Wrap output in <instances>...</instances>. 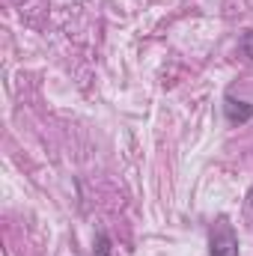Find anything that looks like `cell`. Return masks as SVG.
<instances>
[{"label": "cell", "instance_id": "obj_2", "mask_svg": "<svg viewBox=\"0 0 253 256\" xmlns=\"http://www.w3.org/2000/svg\"><path fill=\"white\" fill-rule=\"evenodd\" d=\"M224 114H226V120H230L232 126H244V122L253 120V104L236 98V96H226V98H224Z\"/></svg>", "mask_w": 253, "mask_h": 256}, {"label": "cell", "instance_id": "obj_1", "mask_svg": "<svg viewBox=\"0 0 253 256\" xmlns=\"http://www.w3.org/2000/svg\"><path fill=\"white\" fill-rule=\"evenodd\" d=\"M208 250H212V256H242L238 254V236H236V230H232V224L226 218H220L212 226Z\"/></svg>", "mask_w": 253, "mask_h": 256}, {"label": "cell", "instance_id": "obj_3", "mask_svg": "<svg viewBox=\"0 0 253 256\" xmlns=\"http://www.w3.org/2000/svg\"><path fill=\"white\" fill-rule=\"evenodd\" d=\"M238 48H242V54H244L248 60H253V30H248V33L242 36V45H238Z\"/></svg>", "mask_w": 253, "mask_h": 256}, {"label": "cell", "instance_id": "obj_4", "mask_svg": "<svg viewBox=\"0 0 253 256\" xmlns=\"http://www.w3.org/2000/svg\"><path fill=\"white\" fill-rule=\"evenodd\" d=\"M96 256H110V238L102 232L98 242H96Z\"/></svg>", "mask_w": 253, "mask_h": 256}]
</instances>
